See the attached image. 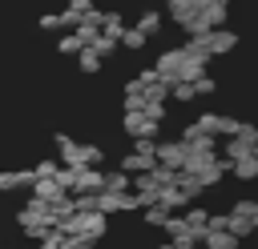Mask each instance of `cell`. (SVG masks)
I'll list each match as a JSON object with an SVG mask.
<instances>
[{
	"label": "cell",
	"instance_id": "4",
	"mask_svg": "<svg viewBox=\"0 0 258 249\" xmlns=\"http://www.w3.org/2000/svg\"><path fill=\"white\" fill-rule=\"evenodd\" d=\"M85 48H89V44L81 40V32H64V36L56 40V52H64V56H81Z\"/></svg>",
	"mask_w": 258,
	"mask_h": 249
},
{
	"label": "cell",
	"instance_id": "8",
	"mask_svg": "<svg viewBox=\"0 0 258 249\" xmlns=\"http://www.w3.org/2000/svg\"><path fill=\"white\" fill-rule=\"evenodd\" d=\"M32 249H36V245H32Z\"/></svg>",
	"mask_w": 258,
	"mask_h": 249
},
{
	"label": "cell",
	"instance_id": "5",
	"mask_svg": "<svg viewBox=\"0 0 258 249\" xmlns=\"http://www.w3.org/2000/svg\"><path fill=\"white\" fill-rule=\"evenodd\" d=\"M60 28H64L60 12H44V16H40V32H60Z\"/></svg>",
	"mask_w": 258,
	"mask_h": 249
},
{
	"label": "cell",
	"instance_id": "7",
	"mask_svg": "<svg viewBox=\"0 0 258 249\" xmlns=\"http://www.w3.org/2000/svg\"><path fill=\"white\" fill-rule=\"evenodd\" d=\"M97 241H89V237H69L64 233V249H93Z\"/></svg>",
	"mask_w": 258,
	"mask_h": 249
},
{
	"label": "cell",
	"instance_id": "3",
	"mask_svg": "<svg viewBox=\"0 0 258 249\" xmlns=\"http://www.w3.org/2000/svg\"><path fill=\"white\" fill-rule=\"evenodd\" d=\"M93 12H97L93 0H69V4L60 8V20H64V28H69V24H85Z\"/></svg>",
	"mask_w": 258,
	"mask_h": 249
},
{
	"label": "cell",
	"instance_id": "6",
	"mask_svg": "<svg viewBox=\"0 0 258 249\" xmlns=\"http://www.w3.org/2000/svg\"><path fill=\"white\" fill-rule=\"evenodd\" d=\"M81 72H101V56H97L93 48L81 52Z\"/></svg>",
	"mask_w": 258,
	"mask_h": 249
},
{
	"label": "cell",
	"instance_id": "1",
	"mask_svg": "<svg viewBox=\"0 0 258 249\" xmlns=\"http://www.w3.org/2000/svg\"><path fill=\"white\" fill-rule=\"evenodd\" d=\"M56 153H60V161L64 165H101V149L97 145H81V141H73V137H56Z\"/></svg>",
	"mask_w": 258,
	"mask_h": 249
},
{
	"label": "cell",
	"instance_id": "2",
	"mask_svg": "<svg viewBox=\"0 0 258 249\" xmlns=\"http://www.w3.org/2000/svg\"><path fill=\"white\" fill-rule=\"evenodd\" d=\"M32 189V169H0V193Z\"/></svg>",
	"mask_w": 258,
	"mask_h": 249
}]
</instances>
